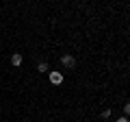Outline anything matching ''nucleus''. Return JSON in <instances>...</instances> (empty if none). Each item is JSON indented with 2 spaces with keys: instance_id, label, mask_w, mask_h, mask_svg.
<instances>
[{
  "instance_id": "39448f33",
  "label": "nucleus",
  "mask_w": 130,
  "mask_h": 122,
  "mask_svg": "<svg viewBox=\"0 0 130 122\" xmlns=\"http://www.w3.org/2000/svg\"><path fill=\"white\" fill-rule=\"evenodd\" d=\"M102 118H111V109H104V111H102Z\"/></svg>"
},
{
  "instance_id": "f257e3e1",
  "label": "nucleus",
  "mask_w": 130,
  "mask_h": 122,
  "mask_svg": "<svg viewBox=\"0 0 130 122\" xmlns=\"http://www.w3.org/2000/svg\"><path fill=\"white\" fill-rule=\"evenodd\" d=\"M61 63H63L67 70H74L76 68V59H74V55H70V52H65V55L61 57Z\"/></svg>"
},
{
  "instance_id": "423d86ee",
  "label": "nucleus",
  "mask_w": 130,
  "mask_h": 122,
  "mask_svg": "<svg viewBox=\"0 0 130 122\" xmlns=\"http://www.w3.org/2000/svg\"><path fill=\"white\" fill-rule=\"evenodd\" d=\"M117 122H128V116H121V118H117Z\"/></svg>"
},
{
  "instance_id": "20e7f679",
  "label": "nucleus",
  "mask_w": 130,
  "mask_h": 122,
  "mask_svg": "<svg viewBox=\"0 0 130 122\" xmlns=\"http://www.w3.org/2000/svg\"><path fill=\"white\" fill-rule=\"evenodd\" d=\"M37 72H41V74H46V72H48V63H46V61H39Z\"/></svg>"
},
{
  "instance_id": "f03ea898",
  "label": "nucleus",
  "mask_w": 130,
  "mask_h": 122,
  "mask_svg": "<svg viewBox=\"0 0 130 122\" xmlns=\"http://www.w3.org/2000/svg\"><path fill=\"white\" fill-rule=\"evenodd\" d=\"M48 76H50V83L52 85H61V83H63V74H61V72H50Z\"/></svg>"
},
{
  "instance_id": "7ed1b4c3",
  "label": "nucleus",
  "mask_w": 130,
  "mask_h": 122,
  "mask_svg": "<svg viewBox=\"0 0 130 122\" xmlns=\"http://www.w3.org/2000/svg\"><path fill=\"white\" fill-rule=\"evenodd\" d=\"M11 63H13L15 68L22 66V55H20V52H13V57H11Z\"/></svg>"
}]
</instances>
